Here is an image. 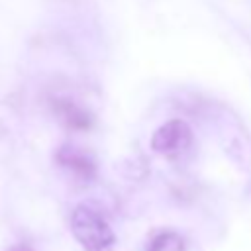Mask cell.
Instances as JSON below:
<instances>
[{
	"mask_svg": "<svg viewBox=\"0 0 251 251\" xmlns=\"http://www.w3.org/2000/svg\"><path fill=\"white\" fill-rule=\"evenodd\" d=\"M71 231L84 251H112L116 243V235L104 216L84 204L73 210Z\"/></svg>",
	"mask_w": 251,
	"mask_h": 251,
	"instance_id": "obj_1",
	"label": "cell"
},
{
	"mask_svg": "<svg viewBox=\"0 0 251 251\" xmlns=\"http://www.w3.org/2000/svg\"><path fill=\"white\" fill-rule=\"evenodd\" d=\"M192 145V129L182 120H171L151 137V149L167 159H176Z\"/></svg>",
	"mask_w": 251,
	"mask_h": 251,
	"instance_id": "obj_2",
	"label": "cell"
},
{
	"mask_svg": "<svg viewBox=\"0 0 251 251\" xmlns=\"http://www.w3.org/2000/svg\"><path fill=\"white\" fill-rule=\"evenodd\" d=\"M55 159L65 171H69L82 184L92 182L94 176H96V165H94L92 157L86 151H82L80 147H76V145H69V143L61 145L57 149Z\"/></svg>",
	"mask_w": 251,
	"mask_h": 251,
	"instance_id": "obj_3",
	"label": "cell"
},
{
	"mask_svg": "<svg viewBox=\"0 0 251 251\" xmlns=\"http://www.w3.org/2000/svg\"><path fill=\"white\" fill-rule=\"evenodd\" d=\"M53 110L69 129L84 131L92 126V116L73 100H53Z\"/></svg>",
	"mask_w": 251,
	"mask_h": 251,
	"instance_id": "obj_4",
	"label": "cell"
},
{
	"mask_svg": "<svg viewBox=\"0 0 251 251\" xmlns=\"http://www.w3.org/2000/svg\"><path fill=\"white\" fill-rule=\"evenodd\" d=\"M149 251H184V239L175 231H165L149 243Z\"/></svg>",
	"mask_w": 251,
	"mask_h": 251,
	"instance_id": "obj_5",
	"label": "cell"
},
{
	"mask_svg": "<svg viewBox=\"0 0 251 251\" xmlns=\"http://www.w3.org/2000/svg\"><path fill=\"white\" fill-rule=\"evenodd\" d=\"M10 251H33L31 247H27V245H14Z\"/></svg>",
	"mask_w": 251,
	"mask_h": 251,
	"instance_id": "obj_6",
	"label": "cell"
}]
</instances>
